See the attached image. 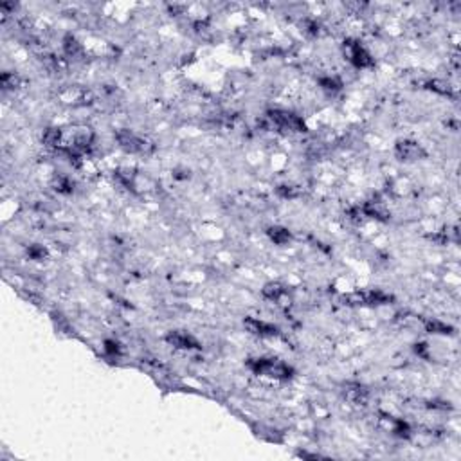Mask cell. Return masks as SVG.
Instances as JSON below:
<instances>
[{
	"label": "cell",
	"instance_id": "1",
	"mask_svg": "<svg viewBox=\"0 0 461 461\" xmlns=\"http://www.w3.org/2000/svg\"><path fill=\"white\" fill-rule=\"evenodd\" d=\"M247 368L256 375L270 376V378L278 380H286L294 373L288 364L276 360V358H252V360L247 362Z\"/></svg>",
	"mask_w": 461,
	"mask_h": 461
},
{
	"label": "cell",
	"instance_id": "2",
	"mask_svg": "<svg viewBox=\"0 0 461 461\" xmlns=\"http://www.w3.org/2000/svg\"><path fill=\"white\" fill-rule=\"evenodd\" d=\"M267 119L270 122V126H274L280 132H286V134H301L306 130V124L299 116L286 110H270L267 114Z\"/></svg>",
	"mask_w": 461,
	"mask_h": 461
},
{
	"label": "cell",
	"instance_id": "3",
	"mask_svg": "<svg viewBox=\"0 0 461 461\" xmlns=\"http://www.w3.org/2000/svg\"><path fill=\"white\" fill-rule=\"evenodd\" d=\"M116 139H118L119 146L122 150L130 152V154H148L150 150H152V144H150L148 140L139 137L137 134H134L130 130H119L116 134Z\"/></svg>",
	"mask_w": 461,
	"mask_h": 461
},
{
	"label": "cell",
	"instance_id": "4",
	"mask_svg": "<svg viewBox=\"0 0 461 461\" xmlns=\"http://www.w3.org/2000/svg\"><path fill=\"white\" fill-rule=\"evenodd\" d=\"M346 49H348V58L353 65L357 68H368L375 65V60L373 56L368 52L366 47H362L358 42H348L346 44Z\"/></svg>",
	"mask_w": 461,
	"mask_h": 461
},
{
	"label": "cell",
	"instance_id": "5",
	"mask_svg": "<svg viewBox=\"0 0 461 461\" xmlns=\"http://www.w3.org/2000/svg\"><path fill=\"white\" fill-rule=\"evenodd\" d=\"M394 155L400 160H418V158L425 157V150L412 140H398L394 146Z\"/></svg>",
	"mask_w": 461,
	"mask_h": 461
},
{
	"label": "cell",
	"instance_id": "6",
	"mask_svg": "<svg viewBox=\"0 0 461 461\" xmlns=\"http://www.w3.org/2000/svg\"><path fill=\"white\" fill-rule=\"evenodd\" d=\"M166 340L178 350H198L200 348L198 340L194 339L193 335L186 334V332H170V334L166 335Z\"/></svg>",
	"mask_w": 461,
	"mask_h": 461
},
{
	"label": "cell",
	"instance_id": "7",
	"mask_svg": "<svg viewBox=\"0 0 461 461\" xmlns=\"http://www.w3.org/2000/svg\"><path fill=\"white\" fill-rule=\"evenodd\" d=\"M245 328H247L250 334L262 335V337H274V335L280 334L278 326L270 324V322L262 321V319H254V317L245 319Z\"/></svg>",
	"mask_w": 461,
	"mask_h": 461
},
{
	"label": "cell",
	"instance_id": "8",
	"mask_svg": "<svg viewBox=\"0 0 461 461\" xmlns=\"http://www.w3.org/2000/svg\"><path fill=\"white\" fill-rule=\"evenodd\" d=\"M286 294V288L281 283H267L265 288H263V296L270 301H280L283 296Z\"/></svg>",
	"mask_w": 461,
	"mask_h": 461
},
{
	"label": "cell",
	"instance_id": "9",
	"mask_svg": "<svg viewBox=\"0 0 461 461\" xmlns=\"http://www.w3.org/2000/svg\"><path fill=\"white\" fill-rule=\"evenodd\" d=\"M62 132L58 128H47L46 134H44V144L49 146V148H60L62 146Z\"/></svg>",
	"mask_w": 461,
	"mask_h": 461
},
{
	"label": "cell",
	"instance_id": "10",
	"mask_svg": "<svg viewBox=\"0 0 461 461\" xmlns=\"http://www.w3.org/2000/svg\"><path fill=\"white\" fill-rule=\"evenodd\" d=\"M268 236L278 245H285L286 242H290V232L286 229H283V227H272V229H268Z\"/></svg>",
	"mask_w": 461,
	"mask_h": 461
},
{
	"label": "cell",
	"instance_id": "11",
	"mask_svg": "<svg viewBox=\"0 0 461 461\" xmlns=\"http://www.w3.org/2000/svg\"><path fill=\"white\" fill-rule=\"evenodd\" d=\"M52 186H54V190L58 191V193H70L72 191V182L68 180L67 176H56L54 182H52Z\"/></svg>",
	"mask_w": 461,
	"mask_h": 461
},
{
	"label": "cell",
	"instance_id": "12",
	"mask_svg": "<svg viewBox=\"0 0 461 461\" xmlns=\"http://www.w3.org/2000/svg\"><path fill=\"white\" fill-rule=\"evenodd\" d=\"M350 391H353L355 394L348 393L346 396H348V400H352L353 404H364L368 400V393L364 388H358V386H355L353 389H350Z\"/></svg>",
	"mask_w": 461,
	"mask_h": 461
},
{
	"label": "cell",
	"instance_id": "13",
	"mask_svg": "<svg viewBox=\"0 0 461 461\" xmlns=\"http://www.w3.org/2000/svg\"><path fill=\"white\" fill-rule=\"evenodd\" d=\"M425 328H427L430 334H450V326L443 324V322H438V321H427Z\"/></svg>",
	"mask_w": 461,
	"mask_h": 461
},
{
	"label": "cell",
	"instance_id": "14",
	"mask_svg": "<svg viewBox=\"0 0 461 461\" xmlns=\"http://www.w3.org/2000/svg\"><path fill=\"white\" fill-rule=\"evenodd\" d=\"M64 47H65V52L67 54H78L80 50H82V47H80V44H78V40L74 36H70L68 34L67 38H65V44H64Z\"/></svg>",
	"mask_w": 461,
	"mask_h": 461
},
{
	"label": "cell",
	"instance_id": "15",
	"mask_svg": "<svg viewBox=\"0 0 461 461\" xmlns=\"http://www.w3.org/2000/svg\"><path fill=\"white\" fill-rule=\"evenodd\" d=\"M28 254L31 260H36V262H40V260H44L47 256V250L42 247V245H31L28 249Z\"/></svg>",
	"mask_w": 461,
	"mask_h": 461
},
{
	"label": "cell",
	"instance_id": "16",
	"mask_svg": "<svg viewBox=\"0 0 461 461\" xmlns=\"http://www.w3.org/2000/svg\"><path fill=\"white\" fill-rule=\"evenodd\" d=\"M319 83L326 90H340V86H342L339 80H335V78H322V80H319Z\"/></svg>",
	"mask_w": 461,
	"mask_h": 461
},
{
	"label": "cell",
	"instance_id": "17",
	"mask_svg": "<svg viewBox=\"0 0 461 461\" xmlns=\"http://www.w3.org/2000/svg\"><path fill=\"white\" fill-rule=\"evenodd\" d=\"M278 193L281 194V196H288V198H294V196H298V193H296L290 186H280L278 188Z\"/></svg>",
	"mask_w": 461,
	"mask_h": 461
},
{
	"label": "cell",
	"instance_id": "18",
	"mask_svg": "<svg viewBox=\"0 0 461 461\" xmlns=\"http://www.w3.org/2000/svg\"><path fill=\"white\" fill-rule=\"evenodd\" d=\"M104 352L110 353V355H114V353H119V344L114 342V340H106V342H104Z\"/></svg>",
	"mask_w": 461,
	"mask_h": 461
}]
</instances>
